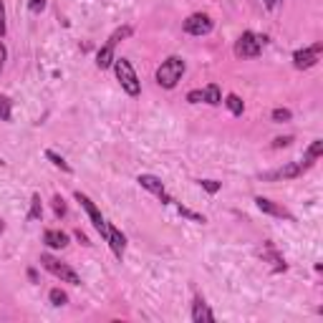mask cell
Segmentation results:
<instances>
[{"mask_svg": "<svg viewBox=\"0 0 323 323\" xmlns=\"http://www.w3.org/2000/svg\"><path fill=\"white\" fill-rule=\"evenodd\" d=\"M172 205H177V212H179L182 217H187V220H192V222H207V220H205V215H197V212H192V210L182 207L179 202H172Z\"/></svg>", "mask_w": 323, "mask_h": 323, "instance_id": "20", "label": "cell"}, {"mask_svg": "<svg viewBox=\"0 0 323 323\" xmlns=\"http://www.w3.org/2000/svg\"><path fill=\"white\" fill-rule=\"evenodd\" d=\"M293 142V137H278V139H273V149H283V147H288Z\"/></svg>", "mask_w": 323, "mask_h": 323, "instance_id": "29", "label": "cell"}, {"mask_svg": "<svg viewBox=\"0 0 323 323\" xmlns=\"http://www.w3.org/2000/svg\"><path fill=\"white\" fill-rule=\"evenodd\" d=\"M43 8H46V0H28V10L30 13H43Z\"/></svg>", "mask_w": 323, "mask_h": 323, "instance_id": "28", "label": "cell"}, {"mask_svg": "<svg viewBox=\"0 0 323 323\" xmlns=\"http://www.w3.org/2000/svg\"><path fill=\"white\" fill-rule=\"evenodd\" d=\"M184 33H189V35H207V33H212L215 28V21L207 15V13H192L187 21H184Z\"/></svg>", "mask_w": 323, "mask_h": 323, "instance_id": "6", "label": "cell"}, {"mask_svg": "<svg viewBox=\"0 0 323 323\" xmlns=\"http://www.w3.org/2000/svg\"><path fill=\"white\" fill-rule=\"evenodd\" d=\"M43 242H46L48 248H53V250H63V248L68 245V235L61 233V230H46V233H43Z\"/></svg>", "mask_w": 323, "mask_h": 323, "instance_id": "13", "label": "cell"}, {"mask_svg": "<svg viewBox=\"0 0 323 323\" xmlns=\"http://www.w3.org/2000/svg\"><path fill=\"white\" fill-rule=\"evenodd\" d=\"M200 184H202V189H207L210 195H215V192L222 187V184H220V182H215V179H200Z\"/></svg>", "mask_w": 323, "mask_h": 323, "instance_id": "26", "label": "cell"}, {"mask_svg": "<svg viewBox=\"0 0 323 323\" xmlns=\"http://www.w3.org/2000/svg\"><path fill=\"white\" fill-rule=\"evenodd\" d=\"M114 73H117V81L121 84V88L129 93V96H139L142 84H139V76L134 71V66L126 59H114Z\"/></svg>", "mask_w": 323, "mask_h": 323, "instance_id": "2", "label": "cell"}, {"mask_svg": "<svg viewBox=\"0 0 323 323\" xmlns=\"http://www.w3.org/2000/svg\"><path fill=\"white\" fill-rule=\"evenodd\" d=\"M202 93H205V101L210 106H217V104L222 101V93H220V86H217V84H210L207 88H202Z\"/></svg>", "mask_w": 323, "mask_h": 323, "instance_id": "16", "label": "cell"}, {"mask_svg": "<svg viewBox=\"0 0 323 323\" xmlns=\"http://www.w3.org/2000/svg\"><path fill=\"white\" fill-rule=\"evenodd\" d=\"M48 298H51V303H53V306H66V303H68V295L63 293L61 288H53V291L48 293Z\"/></svg>", "mask_w": 323, "mask_h": 323, "instance_id": "24", "label": "cell"}, {"mask_svg": "<svg viewBox=\"0 0 323 323\" xmlns=\"http://www.w3.org/2000/svg\"><path fill=\"white\" fill-rule=\"evenodd\" d=\"M41 265L51 273V275H56L61 283H71V286H81V278H79V273L73 270V268H68L66 263H61L59 258H53V255H48V253H43L41 255Z\"/></svg>", "mask_w": 323, "mask_h": 323, "instance_id": "3", "label": "cell"}, {"mask_svg": "<svg viewBox=\"0 0 323 323\" xmlns=\"http://www.w3.org/2000/svg\"><path fill=\"white\" fill-rule=\"evenodd\" d=\"M129 35H131V28H129V26H121V28H117L114 33H111L109 43H111V46H117L119 41H124V38H129Z\"/></svg>", "mask_w": 323, "mask_h": 323, "instance_id": "23", "label": "cell"}, {"mask_svg": "<svg viewBox=\"0 0 323 323\" xmlns=\"http://www.w3.org/2000/svg\"><path fill=\"white\" fill-rule=\"evenodd\" d=\"M263 3H265L268 10H275V5H278V0H263Z\"/></svg>", "mask_w": 323, "mask_h": 323, "instance_id": "33", "label": "cell"}, {"mask_svg": "<svg viewBox=\"0 0 323 323\" xmlns=\"http://www.w3.org/2000/svg\"><path fill=\"white\" fill-rule=\"evenodd\" d=\"M3 230H5V225H3V222H0V235H3Z\"/></svg>", "mask_w": 323, "mask_h": 323, "instance_id": "34", "label": "cell"}, {"mask_svg": "<svg viewBox=\"0 0 323 323\" xmlns=\"http://www.w3.org/2000/svg\"><path fill=\"white\" fill-rule=\"evenodd\" d=\"M13 117V104L8 96H0V121H10Z\"/></svg>", "mask_w": 323, "mask_h": 323, "instance_id": "22", "label": "cell"}, {"mask_svg": "<svg viewBox=\"0 0 323 323\" xmlns=\"http://www.w3.org/2000/svg\"><path fill=\"white\" fill-rule=\"evenodd\" d=\"M192 321L195 323H210V321H215V316H212V311L207 308V303H205V298H195V303H192Z\"/></svg>", "mask_w": 323, "mask_h": 323, "instance_id": "12", "label": "cell"}, {"mask_svg": "<svg viewBox=\"0 0 323 323\" xmlns=\"http://www.w3.org/2000/svg\"><path fill=\"white\" fill-rule=\"evenodd\" d=\"M5 56H8V51H5V46L0 41V73H3V66H5Z\"/></svg>", "mask_w": 323, "mask_h": 323, "instance_id": "31", "label": "cell"}, {"mask_svg": "<svg viewBox=\"0 0 323 323\" xmlns=\"http://www.w3.org/2000/svg\"><path fill=\"white\" fill-rule=\"evenodd\" d=\"M114 59H117V56H114V46L106 43V46L96 53V66H99L101 71H104V68H111V66H114Z\"/></svg>", "mask_w": 323, "mask_h": 323, "instance_id": "14", "label": "cell"}, {"mask_svg": "<svg viewBox=\"0 0 323 323\" xmlns=\"http://www.w3.org/2000/svg\"><path fill=\"white\" fill-rule=\"evenodd\" d=\"M5 30H8V26H5V5H3V0H0V38L5 35Z\"/></svg>", "mask_w": 323, "mask_h": 323, "instance_id": "30", "label": "cell"}, {"mask_svg": "<svg viewBox=\"0 0 323 323\" xmlns=\"http://www.w3.org/2000/svg\"><path fill=\"white\" fill-rule=\"evenodd\" d=\"M187 101H189V104H200V101H205V93H202V88H195V91H189V93H187Z\"/></svg>", "mask_w": 323, "mask_h": 323, "instance_id": "27", "label": "cell"}, {"mask_svg": "<svg viewBox=\"0 0 323 323\" xmlns=\"http://www.w3.org/2000/svg\"><path fill=\"white\" fill-rule=\"evenodd\" d=\"M255 205H258V210L265 212V215H273V217H280V220H291V222H293V215H291L286 207L275 205V202L268 200V197H255Z\"/></svg>", "mask_w": 323, "mask_h": 323, "instance_id": "10", "label": "cell"}, {"mask_svg": "<svg viewBox=\"0 0 323 323\" xmlns=\"http://www.w3.org/2000/svg\"><path fill=\"white\" fill-rule=\"evenodd\" d=\"M225 104H227V109H230V114H233V117H242V111H245V104H242V99H240L237 93H227Z\"/></svg>", "mask_w": 323, "mask_h": 323, "instance_id": "15", "label": "cell"}, {"mask_svg": "<svg viewBox=\"0 0 323 323\" xmlns=\"http://www.w3.org/2000/svg\"><path fill=\"white\" fill-rule=\"evenodd\" d=\"M270 119H273L275 124H286V121H291V119H293V114H291V109H283V106H278V109H273Z\"/></svg>", "mask_w": 323, "mask_h": 323, "instance_id": "21", "label": "cell"}, {"mask_svg": "<svg viewBox=\"0 0 323 323\" xmlns=\"http://www.w3.org/2000/svg\"><path fill=\"white\" fill-rule=\"evenodd\" d=\"M265 41H268L265 35H255L253 30H245L235 43V56L237 59H258Z\"/></svg>", "mask_w": 323, "mask_h": 323, "instance_id": "4", "label": "cell"}, {"mask_svg": "<svg viewBox=\"0 0 323 323\" xmlns=\"http://www.w3.org/2000/svg\"><path fill=\"white\" fill-rule=\"evenodd\" d=\"M187 66L179 56H169L167 61H162V66L157 68V84L162 88H175L179 84V79L184 76Z\"/></svg>", "mask_w": 323, "mask_h": 323, "instance_id": "1", "label": "cell"}, {"mask_svg": "<svg viewBox=\"0 0 323 323\" xmlns=\"http://www.w3.org/2000/svg\"><path fill=\"white\" fill-rule=\"evenodd\" d=\"M106 242H109V248H111V253L117 255L119 260L124 258V250H126V237L124 233L114 227V225H109V235H106Z\"/></svg>", "mask_w": 323, "mask_h": 323, "instance_id": "11", "label": "cell"}, {"mask_svg": "<svg viewBox=\"0 0 323 323\" xmlns=\"http://www.w3.org/2000/svg\"><path fill=\"white\" fill-rule=\"evenodd\" d=\"M323 151V139H313V144L308 147V151H306V157L303 159H308V162H316L318 157H321Z\"/></svg>", "mask_w": 323, "mask_h": 323, "instance_id": "19", "label": "cell"}, {"mask_svg": "<svg viewBox=\"0 0 323 323\" xmlns=\"http://www.w3.org/2000/svg\"><path fill=\"white\" fill-rule=\"evenodd\" d=\"M137 182H139L144 189H149L151 195H157V197H159L164 205H172V202H175V200H172V197L164 192V184H162V179H159V177H154V175H139V179H137Z\"/></svg>", "mask_w": 323, "mask_h": 323, "instance_id": "9", "label": "cell"}, {"mask_svg": "<svg viewBox=\"0 0 323 323\" xmlns=\"http://www.w3.org/2000/svg\"><path fill=\"white\" fill-rule=\"evenodd\" d=\"M43 217V205H41V195H33L30 197V212L28 220H41Z\"/></svg>", "mask_w": 323, "mask_h": 323, "instance_id": "17", "label": "cell"}, {"mask_svg": "<svg viewBox=\"0 0 323 323\" xmlns=\"http://www.w3.org/2000/svg\"><path fill=\"white\" fill-rule=\"evenodd\" d=\"M53 212H56V217H63V215H66V200H63L61 195L53 197Z\"/></svg>", "mask_w": 323, "mask_h": 323, "instance_id": "25", "label": "cell"}, {"mask_svg": "<svg viewBox=\"0 0 323 323\" xmlns=\"http://www.w3.org/2000/svg\"><path fill=\"white\" fill-rule=\"evenodd\" d=\"M73 235H76V240H79V242H81V245H91V242H88V237L84 235V233H81V230H76V233H73Z\"/></svg>", "mask_w": 323, "mask_h": 323, "instance_id": "32", "label": "cell"}, {"mask_svg": "<svg viewBox=\"0 0 323 323\" xmlns=\"http://www.w3.org/2000/svg\"><path fill=\"white\" fill-rule=\"evenodd\" d=\"M323 51V43H316L311 48H300L293 53V66L295 68H313L318 63V53Z\"/></svg>", "mask_w": 323, "mask_h": 323, "instance_id": "8", "label": "cell"}, {"mask_svg": "<svg viewBox=\"0 0 323 323\" xmlns=\"http://www.w3.org/2000/svg\"><path fill=\"white\" fill-rule=\"evenodd\" d=\"M73 197H76V202H79V205H81V207H84V210H86L88 220H91V225H93V227L99 230V235H101V237H104V240H106V235H109V222L104 220V215H101V210H99V207L93 205V202L88 200V197H86V195H84V192H76Z\"/></svg>", "mask_w": 323, "mask_h": 323, "instance_id": "5", "label": "cell"}, {"mask_svg": "<svg viewBox=\"0 0 323 323\" xmlns=\"http://www.w3.org/2000/svg\"><path fill=\"white\" fill-rule=\"evenodd\" d=\"M306 169H311V164L303 159V162H291V164H286V167H280V169H275V172H265L263 179L265 182H273V179H295V177H300Z\"/></svg>", "mask_w": 323, "mask_h": 323, "instance_id": "7", "label": "cell"}, {"mask_svg": "<svg viewBox=\"0 0 323 323\" xmlns=\"http://www.w3.org/2000/svg\"><path fill=\"white\" fill-rule=\"evenodd\" d=\"M46 157H48V159H51V162H53V167H59L61 172H66V175H68V172H71V164H68V162H66V159H63V157H59V154H56V151H51V149H48V151H46Z\"/></svg>", "mask_w": 323, "mask_h": 323, "instance_id": "18", "label": "cell"}]
</instances>
